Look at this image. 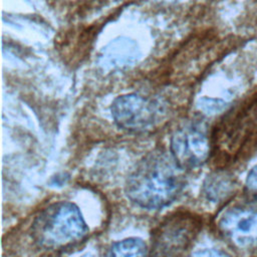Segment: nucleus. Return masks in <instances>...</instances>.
Listing matches in <instances>:
<instances>
[{
    "label": "nucleus",
    "instance_id": "f257e3e1",
    "mask_svg": "<svg viewBox=\"0 0 257 257\" xmlns=\"http://www.w3.org/2000/svg\"><path fill=\"white\" fill-rule=\"evenodd\" d=\"M184 185V169L172 155L155 151L147 155L134 169L126 181L125 194L139 207L157 210L171 204Z\"/></svg>",
    "mask_w": 257,
    "mask_h": 257
},
{
    "label": "nucleus",
    "instance_id": "f03ea898",
    "mask_svg": "<svg viewBox=\"0 0 257 257\" xmlns=\"http://www.w3.org/2000/svg\"><path fill=\"white\" fill-rule=\"evenodd\" d=\"M88 227L78 207L57 202L43 209L33 220L31 237L40 248L57 250L82 240Z\"/></svg>",
    "mask_w": 257,
    "mask_h": 257
},
{
    "label": "nucleus",
    "instance_id": "7ed1b4c3",
    "mask_svg": "<svg viewBox=\"0 0 257 257\" xmlns=\"http://www.w3.org/2000/svg\"><path fill=\"white\" fill-rule=\"evenodd\" d=\"M114 123L128 133L143 134L157 128L166 117L165 105L158 99L139 93L117 96L110 106Z\"/></svg>",
    "mask_w": 257,
    "mask_h": 257
},
{
    "label": "nucleus",
    "instance_id": "20e7f679",
    "mask_svg": "<svg viewBox=\"0 0 257 257\" xmlns=\"http://www.w3.org/2000/svg\"><path fill=\"white\" fill-rule=\"evenodd\" d=\"M200 221L189 212L166 217L152 234V257H180L194 240Z\"/></svg>",
    "mask_w": 257,
    "mask_h": 257
},
{
    "label": "nucleus",
    "instance_id": "39448f33",
    "mask_svg": "<svg viewBox=\"0 0 257 257\" xmlns=\"http://www.w3.org/2000/svg\"><path fill=\"white\" fill-rule=\"evenodd\" d=\"M170 152L184 170L203 165L210 155V142L205 126L194 121L176 130L171 137Z\"/></svg>",
    "mask_w": 257,
    "mask_h": 257
},
{
    "label": "nucleus",
    "instance_id": "423d86ee",
    "mask_svg": "<svg viewBox=\"0 0 257 257\" xmlns=\"http://www.w3.org/2000/svg\"><path fill=\"white\" fill-rule=\"evenodd\" d=\"M218 226L235 246L257 248V205L244 204L226 210L221 215Z\"/></svg>",
    "mask_w": 257,
    "mask_h": 257
},
{
    "label": "nucleus",
    "instance_id": "0eeeda50",
    "mask_svg": "<svg viewBox=\"0 0 257 257\" xmlns=\"http://www.w3.org/2000/svg\"><path fill=\"white\" fill-rule=\"evenodd\" d=\"M139 56L140 51L137 43L128 38L120 37L103 47L100 54V65L103 68H121L132 65Z\"/></svg>",
    "mask_w": 257,
    "mask_h": 257
},
{
    "label": "nucleus",
    "instance_id": "6e6552de",
    "mask_svg": "<svg viewBox=\"0 0 257 257\" xmlns=\"http://www.w3.org/2000/svg\"><path fill=\"white\" fill-rule=\"evenodd\" d=\"M233 179L224 173H215L207 178L204 194L211 202H221L229 197L234 190Z\"/></svg>",
    "mask_w": 257,
    "mask_h": 257
},
{
    "label": "nucleus",
    "instance_id": "1a4fd4ad",
    "mask_svg": "<svg viewBox=\"0 0 257 257\" xmlns=\"http://www.w3.org/2000/svg\"><path fill=\"white\" fill-rule=\"evenodd\" d=\"M146 243L136 237L126 238L111 244L103 257H146Z\"/></svg>",
    "mask_w": 257,
    "mask_h": 257
},
{
    "label": "nucleus",
    "instance_id": "9d476101",
    "mask_svg": "<svg viewBox=\"0 0 257 257\" xmlns=\"http://www.w3.org/2000/svg\"><path fill=\"white\" fill-rule=\"evenodd\" d=\"M189 257H231L228 253L217 249H203L194 252Z\"/></svg>",
    "mask_w": 257,
    "mask_h": 257
},
{
    "label": "nucleus",
    "instance_id": "9b49d317",
    "mask_svg": "<svg viewBox=\"0 0 257 257\" xmlns=\"http://www.w3.org/2000/svg\"><path fill=\"white\" fill-rule=\"evenodd\" d=\"M246 185L249 189L257 191V165L249 171L246 179Z\"/></svg>",
    "mask_w": 257,
    "mask_h": 257
}]
</instances>
